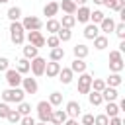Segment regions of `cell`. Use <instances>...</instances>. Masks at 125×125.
<instances>
[{
    "mask_svg": "<svg viewBox=\"0 0 125 125\" xmlns=\"http://www.w3.org/2000/svg\"><path fill=\"white\" fill-rule=\"evenodd\" d=\"M105 115H107V117H115V115H119V107H117L115 102H105Z\"/></svg>",
    "mask_w": 125,
    "mask_h": 125,
    "instance_id": "cell-32",
    "label": "cell"
},
{
    "mask_svg": "<svg viewBox=\"0 0 125 125\" xmlns=\"http://www.w3.org/2000/svg\"><path fill=\"white\" fill-rule=\"evenodd\" d=\"M10 123H20V119H21V115H20V111L18 109H10V113H8V117H6Z\"/></svg>",
    "mask_w": 125,
    "mask_h": 125,
    "instance_id": "cell-41",
    "label": "cell"
},
{
    "mask_svg": "<svg viewBox=\"0 0 125 125\" xmlns=\"http://www.w3.org/2000/svg\"><path fill=\"white\" fill-rule=\"evenodd\" d=\"M35 125H49V123H43V121H39V123H35Z\"/></svg>",
    "mask_w": 125,
    "mask_h": 125,
    "instance_id": "cell-53",
    "label": "cell"
},
{
    "mask_svg": "<svg viewBox=\"0 0 125 125\" xmlns=\"http://www.w3.org/2000/svg\"><path fill=\"white\" fill-rule=\"evenodd\" d=\"M57 12H59V2H55V0H51V2L45 4V8H43V16H47V18H55Z\"/></svg>",
    "mask_w": 125,
    "mask_h": 125,
    "instance_id": "cell-18",
    "label": "cell"
},
{
    "mask_svg": "<svg viewBox=\"0 0 125 125\" xmlns=\"http://www.w3.org/2000/svg\"><path fill=\"white\" fill-rule=\"evenodd\" d=\"M6 82H8L10 88H16V86L21 84V74H20L16 68H8V70H6Z\"/></svg>",
    "mask_w": 125,
    "mask_h": 125,
    "instance_id": "cell-8",
    "label": "cell"
},
{
    "mask_svg": "<svg viewBox=\"0 0 125 125\" xmlns=\"http://www.w3.org/2000/svg\"><path fill=\"white\" fill-rule=\"evenodd\" d=\"M6 2H10V0H0V4H6Z\"/></svg>",
    "mask_w": 125,
    "mask_h": 125,
    "instance_id": "cell-54",
    "label": "cell"
},
{
    "mask_svg": "<svg viewBox=\"0 0 125 125\" xmlns=\"http://www.w3.org/2000/svg\"><path fill=\"white\" fill-rule=\"evenodd\" d=\"M117 51H121V53L125 51V41H123V39H121V43H119V49H117Z\"/></svg>",
    "mask_w": 125,
    "mask_h": 125,
    "instance_id": "cell-50",
    "label": "cell"
},
{
    "mask_svg": "<svg viewBox=\"0 0 125 125\" xmlns=\"http://www.w3.org/2000/svg\"><path fill=\"white\" fill-rule=\"evenodd\" d=\"M104 2L105 0H94V4H98V6H104Z\"/></svg>",
    "mask_w": 125,
    "mask_h": 125,
    "instance_id": "cell-52",
    "label": "cell"
},
{
    "mask_svg": "<svg viewBox=\"0 0 125 125\" xmlns=\"http://www.w3.org/2000/svg\"><path fill=\"white\" fill-rule=\"evenodd\" d=\"M20 18H21V8L20 6H12L8 10V20L10 21H20Z\"/></svg>",
    "mask_w": 125,
    "mask_h": 125,
    "instance_id": "cell-29",
    "label": "cell"
},
{
    "mask_svg": "<svg viewBox=\"0 0 125 125\" xmlns=\"http://www.w3.org/2000/svg\"><path fill=\"white\" fill-rule=\"evenodd\" d=\"M8 113H10V105H8L6 102H2V104H0V117H2V119H6V117H8Z\"/></svg>",
    "mask_w": 125,
    "mask_h": 125,
    "instance_id": "cell-44",
    "label": "cell"
},
{
    "mask_svg": "<svg viewBox=\"0 0 125 125\" xmlns=\"http://www.w3.org/2000/svg\"><path fill=\"white\" fill-rule=\"evenodd\" d=\"M47 102H49V104H51L53 107H59V105L62 104V94H61V92H51V94H49V100H47Z\"/></svg>",
    "mask_w": 125,
    "mask_h": 125,
    "instance_id": "cell-31",
    "label": "cell"
},
{
    "mask_svg": "<svg viewBox=\"0 0 125 125\" xmlns=\"http://www.w3.org/2000/svg\"><path fill=\"white\" fill-rule=\"evenodd\" d=\"M66 119H68V115H66L64 109H53V115H51V123L53 125H62Z\"/></svg>",
    "mask_w": 125,
    "mask_h": 125,
    "instance_id": "cell-12",
    "label": "cell"
},
{
    "mask_svg": "<svg viewBox=\"0 0 125 125\" xmlns=\"http://www.w3.org/2000/svg\"><path fill=\"white\" fill-rule=\"evenodd\" d=\"M61 25H62V27L72 29V27L76 25V18H74L72 14H64V16H62V20H61Z\"/></svg>",
    "mask_w": 125,
    "mask_h": 125,
    "instance_id": "cell-30",
    "label": "cell"
},
{
    "mask_svg": "<svg viewBox=\"0 0 125 125\" xmlns=\"http://www.w3.org/2000/svg\"><path fill=\"white\" fill-rule=\"evenodd\" d=\"M92 41H94V47H96L98 51H104V49L109 45V39H107V35H105V33H104V35H98V37H94Z\"/></svg>",
    "mask_w": 125,
    "mask_h": 125,
    "instance_id": "cell-22",
    "label": "cell"
},
{
    "mask_svg": "<svg viewBox=\"0 0 125 125\" xmlns=\"http://www.w3.org/2000/svg\"><path fill=\"white\" fill-rule=\"evenodd\" d=\"M23 98H25V92H23L20 86L8 88V90L2 92V100H4L6 104H20V102H23Z\"/></svg>",
    "mask_w": 125,
    "mask_h": 125,
    "instance_id": "cell-2",
    "label": "cell"
},
{
    "mask_svg": "<svg viewBox=\"0 0 125 125\" xmlns=\"http://www.w3.org/2000/svg\"><path fill=\"white\" fill-rule=\"evenodd\" d=\"M105 88V80H102V78H92V90L94 92H102Z\"/></svg>",
    "mask_w": 125,
    "mask_h": 125,
    "instance_id": "cell-38",
    "label": "cell"
},
{
    "mask_svg": "<svg viewBox=\"0 0 125 125\" xmlns=\"http://www.w3.org/2000/svg\"><path fill=\"white\" fill-rule=\"evenodd\" d=\"M57 76H59V80H61L62 84H70L72 78H74V72L70 70V66H68V68H62V66H61V70H59Z\"/></svg>",
    "mask_w": 125,
    "mask_h": 125,
    "instance_id": "cell-16",
    "label": "cell"
},
{
    "mask_svg": "<svg viewBox=\"0 0 125 125\" xmlns=\"http://www.w3.org/2000/svg\"><path fill=\"white\" fill-rule=\"evenodd\" d=\"M72 53H74V57H76V59H86V57H88V53H90V49H88L84 43H76V45L72 47Z\"/></svg>",
    "mask_w": 125,
    "mask_h": 125,
    "instance_id": "cell-19",
    "label": "cell"
},
{
    "mask_svg": "<svg viewBox=\"0 0 125 125\" xmlns=\"http://www.w3.org/2000/svg\"><path fill=\"white\" fill-rule=\"evenodd\" d=\"M55 2H59V0H55Z\"/></svg>",
    "mask_w": 125,
    "mask_h": 125,
    "instance_id": "cell-55",
    "label": "cell"
},
{
    "mask_svg": "<svg viewBox=\"0 0 125 125\" xmlns=\"http://www.w3.org/2000/svg\"><path fill=\"white\" fill-rule=\"evenodd\" d=\"M100 35V27L96 25V23H86V27H84V37L86 39H94V37H98Z\"/></svg>",
    "mask_w": 125,
    "mask_h": 125,
    "instance_id": "cell-20",
    "label": "cell"
},
{
    "mask_svg": "<svg viewBox=\"0 0 125 125\" xmlns=\"http://www.w3.org/2000/svg\"><path fill=\"white\" fill-rule=\"evenodd\" d=\"M117 96H119V94H117V90H115V88H111V86H105V88L102 90V100H104V102H115V100H117Z\"/></svg>",
    "mask_w": 125,
    "mask_h": 125,
    "instance_id": "cell-17",
    "label": "cell"
},
{
    "mask_svg": "<svg viewBox=\"0 0 125 125\" xmlns=\"http://www.w3.org/2000/svg\"><path fill=\"white\" fill-rule=\"evenodd\" d=\"M20 123H21V125H35V119H33L31 115H21Z\"/></svg>",
    "mask_w": 125,
    "mask_h": 125,
    "instance_id": "cell-46",
    "label": "cell"
},
{
    "mask_svg": "<svg viewBox=\"0 0 125 125\" xmlns=\"http://www.w3.org/2000/svg\"><path fill=\"white\" fill-rule=\"evenodd\" d=\"M117 107H119V111H125V98H121V100H119Z\"/></svg>",
    "mask_w": 125,
    "mask_h": 125,
    "instance_id": "cell-49",
    "label": "cell"
},
{
    "mask_svg": "<svg viewBox=\"0 0 125 125\" xmlns=\"http://www.w3.org/2000/svg\"><path fill=\"white\" fill-rule=\"evenodd\" d=\"M10 68V61L6 57H0V72H6Z\"/></svg>",
    "mask_w": 125,
    "mask_h": 125,
    "instance_id": "cell-47",
    "label": "cell"
},
{
    "mask_svg": "<svg viewBox=\"0 0 125 125\" xmlns=\"http://www.w3.org/2000/svg\"><path fill=\"white\" fill-rule=\"evenodd\" d=\"M45 64H47V61L37 55L35 59L29 61V72H33V76H43L45 74Z\"/></svg>",
    "mask_w": 125,
    "mask_h": 125,
    "instance_id": "cell-5",
    "label": "cell"
},
{
    "mask_svg": "<svg viewBox=\"0 0 125 125\" xmlns=\"http://www.w3.org/2000/svg\"><path fill=\"white\" fill-rule=\"evenodd\" d=\"M59 70H61V62H57V61H49V62L45 64V74H47L49 78H55V76L59 74Z\"/></svg>",
    "mask_w": 125,
    "mask_h": 125,
    "instance_id": "cell-13",
    "label": "cell"
},
{
    "mask_svg": "<svg viewBox=\"0 0 125 125\" xmlns=\"http://www.w3.org/2000/svg\"><path fill=\"white\" fill-rule=\"evenodd\" d=\"M98 27H100V31L102 33H109V31H113V27H115V21L109 18V16H105L100 23H98Z\"/></svg>",
    "mask_w": 125,
    "mask_h": 125,
    "instance_id": "cell-15",
    "label": "cell"
},
{
    "mask_svg": "<svg viewBox=\"0 0 125 125\" xmlns=\"http://www.w3.org/2000/svg\"><path fill=\"white\" fill-rule=\"evenodd\" d=\"M37 115H39V121H43V123H51L53 105H51L47 100H41V102L37 104Z\"/></svg>",
    "mask_w": 125,
    "mask_h": 125,
    "instance_id": "cell-3",
    "label": "cell"
},
{
    "mask_svg": "<svg viewBox=\"0 0 125 125\" xmlns=\"http://www.w3.org/2000/svg\"><path fill=\"white\" fill-rule=\"evenodd\" d=\"M76 4H74V0H59V10H62L64 14H72L74 16V12H76Z\"/></svg>",
    "mask_w": 125,
    "mask_h": 125,
    "instance_id": "cell-14",
    "label": "cell"
},
{
    "mask_svg": "<svg viewBox=\"0 0 125 125\" xmlns=\"http://www.w3.org/2000/svg\"><path fill=\"white\" fill-rule=\"evenodd\" d=\"M57 37L61 39V43H64V41H70V37H72V31H70L68 27H62V25H61V29L57 31Z\"/></svg>",
    "mask_w": 125,
    "mask_h": 125,
    "instance_id": "cell-34",
    "label": "cell"
},
{
    "mask_svg": "<svg viewBox=\"0 0 125 125\" xmlns=\"http://www.w3.org/2000/svg\"><path fill=\"white\" fill-rule=\"evenodd\" d=\"M104 6L109 8V10H113V12H119L121 8H125V0H105Z\"/></svg>",
    "mask_w": 125,
    "mask_h": 125,
    "instance_id": "cell-27",
    "label": "cell"
},
{
    "mask_svg": "<svg viewBox=\"0 0 125 125\" xmlns=\"http://www.w3.org/2000/svg\"><path fill=\"white\" fill-rule=\"evenodd\" d=\"M16 70H18L21 76H23V74H27V72H29V61H27L25 57H23V59H20V61L16 62Z\"/></svg>",
    "mask_w": 125,
    "mask_h": 125,
    "instance_id": "cell-28",
    "label": "cell"
},
{
    "mask_svg": "<svg viewBox=\"0 0 125 125\" xmlns=\"http://www.w3.org/2000/svg\"><path fill=\"white\" fill-rule=\"evenodd\" d=\"M111 61H123V55H121V51H117V49L109 51V62H111Z\"/></svg>",
    "mask_w": 125,
    "mask_h": 125,
    "instance_id": "cell-43",
    "label": "cell"
},
{
    "mask_svg": "<svg viewBox=\"0 0 125 125\" xmlns=\"http://www.w3.org/2000/svg\"><path fill=\"white\" fill-rule=\"evenodd\" d=\"M45 45L51 47V49H53V47H59V45H61V39L57 37V33H53V35H49V37L45 39Z\"/></svg>",
    "mask_w": 125,
    "mask_h": 125,
    "instance_id": "cell-37",
    "label": "cell"
},
{
    "mask_svg": "<svg viewBox=\"0 0 125 125\" xmlns=\"http://www.w3.org/2000/svg\"><path fill=\"white\" fill-rule=\"evenodd\" d=\"M107 125H123V119H121L119 115H115V117H109Z\"/></svg>",
    "mask_w": 125,
    "mask_h": 125,
    "instance_id": "cell-48",
    "label": "cell"
},
{
    "mask_svg": "<svg viewBox=\"0 0 125 125\" xmlns=\"http://www.w3.org/2000/svg\"><path fill=\"white\" fill-rule=\"evenodd\" d=\"M80 125H94V115H92V113H84Z\"/></svg>",
    "mask_w": 125,
    "mask_h": 125,
    "instance_id": "cell-45",
    "label": "cell"
},
{
    "mask_svg": "<svg viewBox=\"0 0 125 125\" xmlns=\"http://www.w3.org/2000/svg\"><path fill=\"white\" fill-rule=\"evenodd\" d=\"M86 2H88V0H74V4H76V6H78V4H80V6H84Z\"/></svg>",
    "mask_w": 125,
    "mask_h": 125,
    "instance_id": "cell-51",
    "label": "cell"
},
{
    "mask_svg": "<svg viewBox=\"0 0 125 125\" xmlns=\"http://www.w3.org/2000/svg\"><path fill=\"white\" fill-rule=\"evenodd\" d=\"M70 70L76 74H82V72H86V62H84V59H76L74 57V61H72V64H70Z\"/></svg>",
    "mask_w": 125,
    "mask_h": 125,
    "instance_id": "cell-23",
    "label": "cell"
},
{
    "mask_svg": "<svg viewBox=\"0 0 125 125\" xmlns=\"http://www.w3.org/2000/svg\"><path fill=\"white\" fill-rule=\"evenodd\" d=\"M20 86H21V90H23L25 94H35V92L39 90L37 80L31 78V76H29V78H21V84H20Z\"/></svg>",
    "mask_w": 125,
    "mask_h": 125,
    "instance_id": "cell-9",
    "label": "cell"
},
{
    "mask_svg": "<svg viewBox=\"0 0 125 125\" xmlns=\"http://www.w3.org/2000/svg\"><path fill=\"white\" fill-rule=\"evenodd\" d=\"M90 8L84 4V6H80V8H76V12H74V18H76V21H80V23H88L90 21Z\"/></svg>",
    "mask_w": 125,
    "mask_h": 125,
    "instance_id": "cell-10",
    "label": "cell"
},
{
    "mask_svg": "<svg viewBox=\"0 0 125 125\" xmlns=\"http://www.w3.org/2000/svg\"><path fill=\"white\" fill-rule=\"evenodd\" d=\"M86 96H88L90 105H100V104H104V100H102V92H94V90H90Z\"/></svg>",
    "mask_w": 125,
    "mask_h": 125,
    "instance_id": "cell-26",
    "label": "cell"
},
{
    "mask_svg": "<svg viewBox=\"0 0 125 125\" xmlns=\"http://www.w3.org/2000/svg\"><path fill=\"white\" fill-rule=\"evenodd\" d=\"M123 68H125V62L123 61H111L109 62V70L111 72H121Z\"/></svg>",
    "mask_w": 125,
    "mask_h": 125,
    "instance_id": "cell-39",
    "label": "cell"
},
{
    "mask_svg": "<svg viewBox=\"0 0 125 125\" xmlns=\"http://www.w3.org/2000/svg\"><path fill=\"white\" fill-rule=\"evenodd\" d=\"M18 111H20V115H31V104L20 102L18 104Z\"/></svg>",
    "mask_w": 125,
    "mask_h": 125,
    "instance_id": "cell-36",
    "label": "cell"
},
{
    "mask_svg": "<svg viewBox=\"0 0 125 125\" xmlns=\"http://www.w3.org/2000/svg\"><path fill=\"white\" fill-rule=\"evenodd\" d=\"M59 29H61V21L55 20V18H49V20H47V31L53 35V33H57Z\"/></svg>",
    "mask_w": 125,
    "mask_h": 125,
    "instance_id": "cell-33",
    "label": "cell"
},
{
    "mask_svg": "<svg viewBox=\"0 0 125 125\" xmlns=\"http://www.w3.org/2000/svg\"><path fill=\"white\" fill-rule=\"evenodd\" d=\"M109 117L105 113H100V115H94V125H107Z\"/></svg>",
    "mask_w": 125,
    "mask_h": 125,
    "instance_id": "cell-42",
    "label": "cell"
},
{
    "mask_svg": "<svg viewBox=\"0 0 125 125\" xmlns=\"http://www.w3.org/2000/svg\"><path fill=\"white\" fill-rule=\"evenodd\" d=\"M49 59H51V61H57V62L62 61V59H64V49H62L61 45H59V47H53L51 53H49Z\"/></svg>",
    "mask_w": 125,
    "mask_h": 125,
    "instance_id": "cell-25",
    "label": "cell"
},
{
    "mask_svg": "<svg viewBox=\"0 0 125 125\" xmlns=\"http://www.w3.org/2000/svg\"><path fill=\"white\" fill-rule=\"evenodd\" d=\"M21 25H23V29L25 31H41V27H43V21H41V18H37V16H25L23 20H21Z\"/></svg>",
    "mask_w": 125,
    "mask_h": 125,
    "instance_id": "cell-4",
    "label": "cell"
},
{
    "mask_svg": "<svg viewBox=\"0 0 125 125\" xmlns=\"http://www.w3.org/2000/svg\"><path fill=\"white\" fill-rule=\"evenodd\" d=\"M113 31H115V35H117L119 39H125V21H121V23H115Z\"/></svg>",
    "mask_w": 125,
    "mask_h": 125,
    "instance_id": "cell-40",
    "label": "cell"
},
{
    "mask_svg": "<svg viewBox=\"0 0 125 125\" xmlns=\"http://www.w3.org/2000/svg\"><path fill=\"white\" fill-rule=\"evenodd\" d=\"M10 39L14 45H23L25 41V29L21 25V21H12L10 23Z\"/></svg>",
    "mask_w": 125,
    "mask_h": 125,
    "instance_id": "cell-1",
    "label": "cell"
},
{
    "mask_svg": "<svg viewBox=\"0 0 125 125\" xmlns=\"http://www.w3.org/2000/svg\"><path fill=\"white\" fill-rule=\"evenodd\" d=\"M104 18H105V14H104L102 10H94V12H90V21H92V23H96V25H98Z\"/></svg>",
    "mask_w": 125,
    "mask_h": 125,
    "instance_id": "cell-35",
    "label": "cell"
},
{
    "mask_svg": "<svg viewBox=\"0 0 125 125\" xmlns=\"http://www.w3.org/2000/svg\"><path fill=\"white\" fill-rule=\"evenodd\" d=\"M121 84H123V78H121L119 72H111V74L107 76V80H105V86H111V88H117V86H121Z\"/></svg>",
    "mask_w": 125,
    "mask_h": 125,
    "instance_id": "cell-21",
    "label": "cell"
},
{
    "mask_svg": "<svg viewBox=\"0 0 125 125\" xmlns=\"http://www.w3.org/2000/svg\"><path fill=\"white\" fill-rule=\"evenodd\" d=\"M25 39H27V43L35 45L37 49L45 47V37H43V33H41L39 29H37V31H25Z\"/></svg>",
    "mask_w": 125,
    "mask_h": 125,
    "instance_id": "cell-6",
    "label": "cell"
},
{
    "mask_svg": "<svg viewBox=\"0 0 125 125\" xmlns=\"http://www.w3.org/2000/svg\"><path fill=\"white\" fill-rule=\"evenodd\" d=\"M39 55V49L35 47V45H31V43H27L25 47H23V57L27 59V61H31V59H35Z\"/></svg>",
    "mask_w": 125,
    "mask_h": 125,
    "instance_id": "cell-24",
    "label": "cell"
},
{
    "mask_svg": "<svg viewBox=\"0 0 125 125\" xmlns=\"http://www.w3.org/2000/svg\"><path fill=\"white\" fill-rule=\"evenodd\" d=\"M80 109H82V107H80V104H78L76 100H70V102L66 104V109H64V111H66V115H68V117H74V119H76V117L80 115Z\"/></svg>",
    "mask_w": 125,
    "mask_h": 125,
    "instance_id": "cell-11",
    "label": "cell"
},
{
    "mask_svg": "<svg viewBox=\"0 0 125 125\" xmlns=\"http://www.w3.org/2000/svg\"><path fill=\"white\" fill-rule=\"evenodd\" d=\"M90 90H92V74H88V72L78 74V92L88 94Z\"/></svg>",
    "mask_w": 125,
    "mask_h": 125,
    "instance_id": "cell-7",
    "label": "cell"
}]
</instances>
